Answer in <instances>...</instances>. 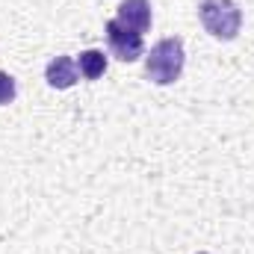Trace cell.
I'll return each mask as SVG.
<instances>
[{
	"label": "cell",
	"mask_w": 254,
	"mask_h": 254,
	"mask_svg": "<svg viewBox=\"0 0 254 254\" xmlns=\"http://www.w3.org/2000/svg\"><path fill=\"white\" fill-rule=\"evenodd\" d=\"M184 65H187L184 39L169 36V39H160L151 48V54L145 57V77L151 83H157V86H172V83L181 80Z\"/></svg>",
	"instance_id": "obj_1"
},
{
	"label": "cell",
	"mask_w": 254,
	"mask_h": 254,
	"mask_svg": "<svg viewBox=\"0 0 254 254\" xmlns=\"http://www.w3.org/2000/svg\"><path fill=\"white\" fill-rule=\"evenodd\" d=\"M198 18L219 42H234L243 30V9L234 0H198Z\"/></svg>",
	"instance_id": "obj_2"
},
{
	"label": "cell",
	"mask_w": 254,
	"mask_h": 254,
	"mask_svg": "<svg viewBox=\"0 0 254 254\" xmlns=\"http://www.w3.org/2000/svg\"><path fill=\"white\" fill-rule=\"evenodd\" d=\"M198 254H207V252H198Z\"/></svg>",
	"instance_id": "obj_8"
},
{
	"label": "cell",
	"mask_w": 254,
	"mask_h": 254,
	"mask_svg": "<svg viewBox=\"0 0 254 254\" xmlns=\"http://www.w3.org/2000/svg\"><path fill=\"white\" fill-rule=\"evenodd\" d=\"M107 45L113 51V57L119 63H136L145 51V42H142V33L130 30L125 24H119L116 18L107 21Z\"/></svg>",
	"instance_id": "obj_3"
},
{
	"label": "cell",
	"mask_w": 254,
	"mask_h": 254,
	"mask_svg": "<svg viewBox=\"0 0 254 254\" xmlns=\"http://www.w3.org/2000/svg\"><path fill=\"white\" fill-rule=\"evenodd\" d=\"M116 21L136 33H148L151 30V0H122Z\"/></svg>",
	"instance_id": "obj_4"
},
{
	"label": "cell",
	"mask_w": 254,
	"mask_h": 254,
	"mask_svg": "<svg viewBox=\"0 0 254 254\" xmlns=\"http://www.w3.org/2000/svg\"><path fill=\"white\" fill-rule=\"evenodd\" d=\"M15 95H18V83H15V77L6 74V71H0V107L12 104Z\"/></svg>",
	"instance_id": "obj_7"
},
{
	"label": "cell",
	"mask_w": 254,
	"mask_h": 254,
	"mask_svg": "<svg viewBox=\"0 0 254 254\" xmlns=\"http://www.w3.org/2000/svg\"><path fill=\"white\" fill-rule=\"evenodd\" d=\"M77 68H80V77H86V80L104 77V71H107V57H104V51H98V48L83 51V54L77 57Z\"/></svg>",
	"instance_id": "obj_6"
},
{
	"label": "cell",
	"mask_w": 254,
	"mask_h": 254,
	"mask_svg": "<svg viewBox=\"0 0 254 254\" xmlns=\"http://www.w3.org/2000/svg\"><path fill=\"white\" fill-rule=\"evenodd\" d=\"M45 80H48L51 89H71L80 80L77 60H71V57H54L48 63V68H45Z\"/></svg>",
	"instance_id": "obj_5"
}]
</instances>
